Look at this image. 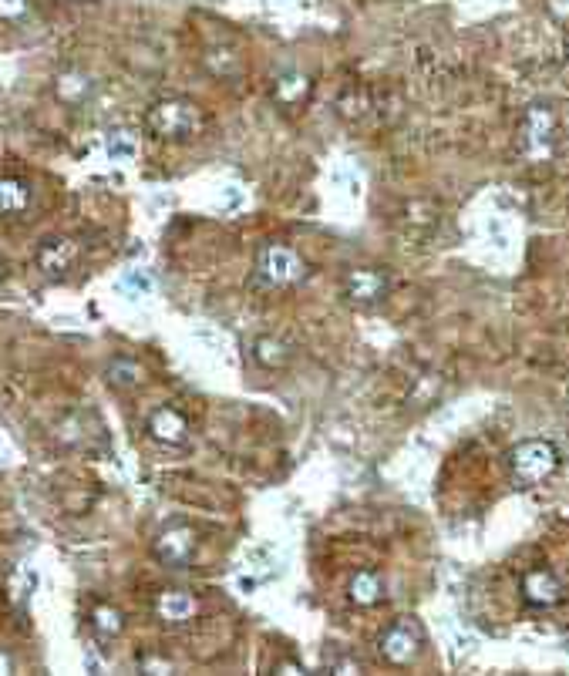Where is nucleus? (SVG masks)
<instances>
[{
    "label": "nucleus",
    "instance_id": "a878e982",
    "mask_svg": "<svg viewBox=\"0 0 569 676\" xmlns=\"http://www.w3.org/2000/svg\"><path fill=\"white\" fill-rule=\"evenodd\" d=\"M270 673L273 676H300V673H307V666L300 663V660H293V656H283V660L273 663Z\"/></svg>",
    "mask_w": 569,
    "mask_h": 676
},
{
    "label": "nucleus",
    "instance_id": "9d476101",
    "mask_svg": "<svg viewBox=\"0 0 569 676\" xmlns=\"http://www.w3.org/2000/svg\"><path fill=\"white\" fill-rule=\"evenodd\" d=\"M563 579L556 576L553 569H532L526 579H522V599L532 609H549L556 603H563Z\"/></svg>",
    "mask_w": 569,
    "mask_h": 676
},
{
    "label": "nucleus",
    "instance_id": "a211bd4d",
    "mask_svg": "<svg viewBox=\"0 0 569 676\" xmlns=\"http://www.w3.org/2000/svg\"><path fill=\"white\" fill-rule=\"evenodd\" d=\"M31 209V185L14 175H0V216H21Z\"/></svg>",
    "mask_w": 569,
    "mask_h": 676
},
{
    "label": "nucleus",
    "instance_id": "7ed1b4c3",
    "mask_svg": "<svg viewBox=\"0 0 569 676\" xmlns=\"http://www.w3.org/2000/svg\"><path fill=\"white\" fill-rule=\"evenodd\" d=\"M559 468V451L546 438H526L509 451V471L522 485H539Z\"/></svg>",
    "mask_w": 569,
    "mask_h": 676
},
{
    "label": "nucleus",
    "instance_id": "0eeeda50",
    "mask_svg": "<svg viewBox=\"0 0 569 676\" xmlns=\"http://www.w3.org/2000/svg\"><path fill=\"white\" fill-rule=\"evenodd\" d=\"M391 290V276L378 266H354L341 276V293L351 307H378Z\"/></svg>",
    "mask_w": 569,
    "mask_h": 676
},
{
    "label": "nucleus",
    "instance_id": "ddd939ff",
    "mask_svg": "<svg viewBox=\"0 0 569 676\" xmlns=\"http://www.w3.org/2000/svg\"><path fill=\"white\" fill-rule=\"evenodd\" d=\"M384 599V582L374 569H357L347 579V603L357 609H374Z\"/></svg>",
    "mask_w": 569,
    "mask_h": 676
},
{
    "label": "nucleus",
    "instance_id": "4be33fe9",
    "mask_svg": "<svg viewBox=\"0 0 569 676\" xmlns=\"http://www.w3.org/2000/svg\"><path fill=\"white\" fill-rule=\"evenodd\" d=\"M438 391H442V377H438V374H421L415 381V387H411L408 404H415V407L431 404L438 397Z\"/></svg>",
    "mask_w": 569,
    "mask_h": 676
},
{
    "label": "nucleus",
    "instance_id": "39448f33",
    "mask_svg": "<svg viewBox=\"0 0 569 676\" xmlns=\"http://www.w3.org/2000/svg\"><path fill=\"white\" fill-rule=\"evenodd\" d=\"M421 646H425V629L418 626V619L405 616L381 633L378 653H381V660L391 666H411L421 656Z\"/></svg>",
    "mask_w": 569,
    "mask_h": 676
},
{
    "label": "nucleus",
    "instance_id": "c85d7f7f",
    "mask_svg": "<svg viewBox=\"0 0 569 676\" xmlns=\"http://www.w3.org/2000/svg\"><path fill=\"white\" fill-rule=\"evenodd\" d=\"M7 673H14V663L7 653H0V676H7Z\"/></svg>",
    "mask_w": 569,
    "mask_h": 676
},
{
    "label": "nucleus",
    "instance_id": "393cba45",
    "mask_svg": "<svg viewBox=\"0 0 569 676\" xmlns=\"http://www.w3.org/2000/svg\"><path fill=\"white\" fill-rule=\"evenodd\" d=\"M31 0H0V21H24Z\"/></svg>",
    "mask_w": 569,
    "mask_h": 676
},
{
    "label": "nucleus",
    "instance_id": "bb28decb",
    "mask_svg": "<svg viewBox=\"0 0 569 676\" xmlns=\"http://www.w3.org/2000/svg\"><path fill=\"white\" fill-rule=\"evenodd\" d=\"M122 286H128V290H139V293H142V290H149L152 280H145V276H139V273H128L125 280H122Z\"/></svg>",
    "mask_w": 569,
    "mask_h": 676
},
{
    "label": "nucleus",
    "instance_id": "20e7f679",
    "mask_svg": "<svg viewBox=\"0 0 569 676\" xmlns=\"http://www.w3.org/2000/svg\"><path fill=\"white\" fill-rule=\"evenodd\" d=\"M256 273L270 286H297L307 280V263L304 256L287 243H266L260 253H256Z\"/></svg>",
    "mask_w": 569,
    "mask_h": 676
},
{
    "label": "nucleus",
    "instance_id": "4468645a",
    "mask_svg": "<svg viewBox=\"0 0 569 676\" xmlns=\"http://www.w3.org/2000/svg\"><path fill=\"white\" fill-rule=\"evenodd\" d=\"M91 91H95V78L81 68H68L54 78V98H58L61 105H85Z\"/></svg>",
    "mask_w": 569,
    "mask_h": 676
},
{
    "label": "nucleus",
    "instance_id": "f3484780",
    "mask_svg": "<svg viewBox=\"0 0 569 676\" xmlns=\"http://www.w3.org/2000/svg\"><path fill=\"white\" fill-rule=\"evenodd\" d=\"M438 226V206L431 199H411L401 209V229L408 236H428Z\"/></svg>",
    "mask_w": 569,
    "mask_h": 676
},
{
    "label": "nucleus",
    "instance_id": "2eb2a0df",
    "mask_svg": "<svg viewBox=\"0 0 569 676\" xmlns=\"http://www.w3.org/2000/svg\"><path fill=\"white\" fill-rule=\"evenodd\" d=\"M145 377L149 374H145V367L135 357H112L105 367V381L112 384L115 391H125V394L139 391V387L145 384Z\"/></svg>",
    "mask_w": 569,
    "mask_h": 676
},
{
    "label": "nucleus",
    "instance_id": "6ab92c4d",
    "mask_svg": "<svg viewBox=\"0 0 569 676\" xmlns=\"http://www.w3.org/2000/svg\"><path fill=\"white\" fill-rule=\"evenodd\" d=\"M203 64H206V71L213 74V78H219V81L240 78V74H243V58L233 48H229V44H216V48H206Z\"/></svg>",
    "mask_w": 569,
    "mask_h": 676
},
{
    "label": "nucleus",
    "instance_id": "b1692460",
    "mask_svg": "<svg viewBox=\"0 0 569 676\" xmlns=\"http://www.w3.org/2000/svg\"><path fill=\"white\" fill-rule=\"evenodd\" d=\"M324 673H344V676H357V673H364V666L357 663L354 656L341 653V656H330V660L324 663Z\"/></svg>",
    "mask_w": 569,
    "mask_h": 676
},
{
    "label": "nucleus",
    "instance_id": "412c9836",
    "mask_svg": "<svg viewBox=\"0 0 569 676\" xmlns=\"http://www.w3.org/2000/svg\"><path fill=\"white\" fill-rule=\"evenodd\" d=\"M371 111V95L364 88H347L344 95H337V115H344L347 122H361Z\"/></svg>",
    "mask_w": 569,
    "mask_h": 676
},
{
    "label": "nucleus",
    "instance_id": "5701e85b",
    "mask_svg": "<svg viewBox=\"0 0 569 676\" xmlns=\"http://www.w3.org/2000/svg\"><path fill=\"white\" fill-rule=\"evenodd\" d=\"M108 152H112V159H132V155H135V138L128 132H112V135H108Z\"/></svg>",
    "mask_w": 569,
    "mask_h": 676
},
{
    "label": "nucleus",
    "instance_id": "cd10ccee",
    "mask_svg": "<svg viewBox=\"0 0 569 676\" xmlns=\"http://www.w3.org/2000/svg\"><path fill=\"white\" fill-rule=\"evenodd\" d=\"M139 666H142V670H155V673H172V663L155 660V656H152V660H142Z\"/></svg>",
    "mask_w": 569,
    "mask_h": 676
},
{
    "label": "nucleus",
    "instance_id": "423d86ee",
    "mask_svg": "<svg viewBox=\"0 0 569 676\" xmlns=\"http://www.w3.org/2000/svg\"><path fill=\"white\" fill-rule=\"evenodd\" d=\"M199 552V535L192 525L172 522L152 539V555L169 569H186Z\"/></svg>",
    "mask_w": 569,
    "mask_h": 676
},
{
    "label": "nucleus",
    "instance_id": "1a4fd4ad",
    "mask_svg": "<svg viewBox=\"0 0 569 676\" xmlns=\"http://www.w3.org/2000/svg\"><path fill=\"white\" fill-rule=\"evenodd\" d=\"M149 434L152 441L165 444V448H179V444L189 441V418L172 404H159L149 414Z\"/></svg>",
    "mask_w": 569,
    "mask_h": 676
},
{
    "label": "nucleus",
    "instance_id": "9b49d317",
    "mask_svg": "<svg viewBox=\"0 0 569 676\" xmlns=\"http://www.w3.org/2000/svg\"><path fill=\"white\" fill-rule=\"evenodd\" d=\"M152 609L165 626H182L199 613V603H196V596L186 589H162L159 596H155Z\"/></svg>",
    "mask_w": 569,
    "mask_h": 676
},
{
    "label": "nucleus",
    "instance_id": "6e6552de",
    "mask_svg": "<svg viewBox=\"0 0 569 676\" xmlns=\"http://www.w3.org/2000/svg\"><path fill=\"white\" fill-rule=\"evenodd\" d=\"M78 259H81L78 239L51 236V239H44L38 246V253H34V266H38V273L44 280H64V276L78 266Z\"/></svg>",
    "mask_w": 569,
    "mask_h": 676
},
{
    "label": "nucleus",
    "instance_id": "aec40b11",
    "mask_svg": "<svg viewBox=\"0 0 569 676\" xmlns=\"http://www.w3.org/2000/svg\"><path fill=\"white\" fill-rule=\"evenodd\" d=\"M91 626H95L98 636H105V640H115V636H122V629H125V616L118 613L115 606L98 603L95 609H91Z\"/></svg>",
    "mask_w": 569,
    "mask_h": 676
},
{
    "label": "nucleus",
    "instance_id": "f8f14e48",
    "mask_svg": "<svg viewBox=\"0 0 569 676\" xmlns=\"http://www.w3.org/2000/svg\"><path fill=\"white\" fill-rule=\"evenodd\" d=\"M270 95H273V101H277V105H283V108L304 105L307 95H310V74H307V71H300V68H287V71L273 74Z\"/></svg>",
    "mask_w": 569,
    "mask_h": 676
},
{
    "label": "nucleus",
    "instance_id": "f257e3e1",
    "mask_svg": "<svg viewBox=\"0 0 569 676\" xmlns=\"http://www.w3.org/2000/svg\"><path fill=\"white\" fill-rule=\"evenodd\" d=\"M206 128V115L189 98H159L145 111V132L159 142H192Z\"/></svg>",
    "mask_w": 569,
    "mask_h": 676
},
{
    "label": "nucleus",
    "instance_id": "f03ea898",
    "mask_svg": "<svg viewBox=\"0 0 569 676\" xmlns=\"http://www.w3.org/2000/svg\"><path fill=\"white\" fill-rule=\"evenodd\" d=\"M519 159L526 165H546L556 159L559 148V118L549 105H532L516 132Z\"/></svg>",
    "mask_w": 569,
    "mask_h": 676
},
{
    "label": "nucleus",
    "instance_id": "dca6fc26",
    "mask_svg": "<svg viewBox=\"0 0 569 676\" xmlns=\"http://www.w3.org/2000/svg\"><path fill=\"white\" fill-rule=\"evenodd\" d=\"M290 357H293V347L283 337H277V333H260V337L253 340V360L263 370H283L290 364Z\"/></svg>",
    "mask_w": 569,
    "mask_h": 676
},
{
    "label": "nucleus",
    "instance_id": "c756f323",
    "mask_svg": "<svg viewBox=\"0 0 569 676\" xmlns=\"http://www.w3.org/2000/svg\"><path fill=\"white\" fill-rule=\"evenodd\" d=\"M81 4H88V0H81Z\"/></svg>",
    "mask_w": 569,
    "mask_h": 676
}]
</instances>
